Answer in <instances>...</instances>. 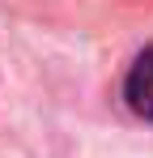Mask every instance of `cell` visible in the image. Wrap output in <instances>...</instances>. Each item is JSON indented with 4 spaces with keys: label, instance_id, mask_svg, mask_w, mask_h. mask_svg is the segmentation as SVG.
Masks as SVG:
<instances>
[{
    "label": "cell",
    "instance_id": "cell-1",
    "mask_svg": "<svg viewBox=\"0 0 153 158\" xmlns=\"http://www.w3.org/2000/svg\"><path fill=\"white\" fill-rule=\"evenodd\" d=\"M124 98L140 120H153V43L132 60L128 81H124Z\"/></svg>",
    "mask_w": 153,
    "mask_h": 158
}]
</instances>
